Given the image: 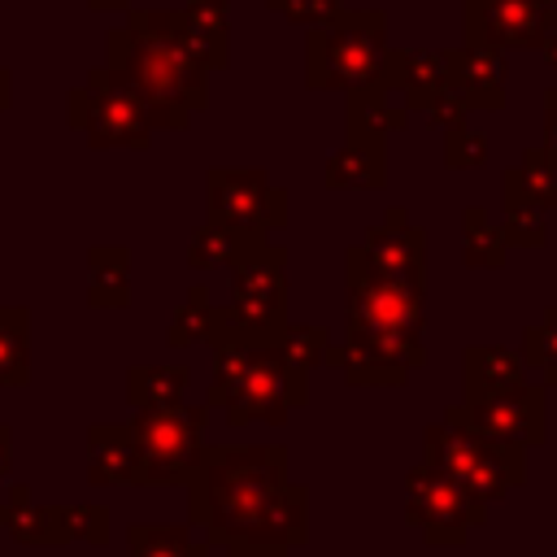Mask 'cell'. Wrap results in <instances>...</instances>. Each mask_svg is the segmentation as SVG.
<instances>
[{
  "label": "cell",
  "instance_id": "1",
  "mask_svg": "<svg viewBox=\"0 0 557 557\" xmlns=\"http://www.w3.org/2000/svg\"><path fill=\"white\" fill-rule=\"evenodd\" d=\"M187 518L226 557H287L309 535V492L283 444H205L187 474Z\"/></svg>",
  "mask_w": 557,
  "mask_h": 557
},
{
  "label": "cell",
  "instance_id": "2",
  "mask_svg": "<svg viewBox=\"0 0 557 557\" xmlns=\"http://www.w3.org/2000/svg\"><path fill=\"white\" fill-rule=\"evenodd\" d=\"M100 74L139 100L152 131H187L191 113L209 104V70L183 48L131 30L126 22L109 30V65H100Z\"/></svg>",
  "mask_w": 557,
  "mask_h": 557
},
{
  "label": "cell",
  "instance_id": "3",
  "mask_svg": "<svg viewBox=\"0 0 557 557\" xmlns=\"http://www.w3.org/2000/svg\"><path fill=\"white\" fill-rule=\"evenodd\" d=\"M274 335L244 331V326L231 322V313H222L218 331L209 335L213 383H209L205 405L222 409L231 426H248V422L283 426L287 422L292 387H287V370L274 352Z\"/></svg>",
  "mask_w": 557,
  "mask_h": 557
},
{
  "label": "cell",
  "instance_id": "4",
  "mask_svg": "<svg viewBox=\"0 0 557 557\" xmlns=\"http://www.w3.org/2000/svg\"><path fill=\"white\" fill-rule=\"evenodd\" d=\"M387 13L383 9H348L339 22L305 35V83L318 91H361L387 87Z\"/></svg>",
  "mask_w": 557,
  "mask_h": 557
},
{
  "label": "cell",
  "instance_id": "5",
  "mask_svg": "<svg viewBox=\"0 0 557 557\" xmlns=\"http://www.w3.org/2000/svg\"><path fill=\"white\" fill-rule=\"evenodd\" d=\"M422 444H426V457L422 461H431L435 470H444L453 483H461L483 505L500 500L509 487H518L527 479V448L479 435L453 409H444V418L435 426H426V440Z\"/></svg>",
  "mask_w": 557,
  "mask_h": 557
},
{
  "label": "cell",
  "instance_id": "6",
  "mask_svg": "<svg viewBox=\"0 0 557 557\" xmlns=\"http://www.w3.org/2000/svg\"><path fill=\"white\" fill-rule=\"evenodd\" d=\"M205 418L209 405H161V409H135L131 431L139 448V483L144 487H165V483H187L200 448H205Z\"/></svg>",
  "mask_w": 557,
  "mask_h": 557
},
{
  "label": "cell",
  "instance_id": "7",
  "mask_svg": "<svg viewBox=\"0 0 557 557\" xmlns=\"http://www.w3.org/2000/svg\"><path fill=\"white\" fill-rule=\"evenodd\" d=\"M344 322L348 331H383V335H422V283H400L361 257V248L344 252Z\"/></svg>",
  "mask_w": 557,
  "mask_h": 557
},
{
  "label": "cell",
  "instance_id": "8",
  "mask_svg": "<svg viewBox=\"0 0 557 557\" xmlns=\"http://www.w3.org/2000/svg\"><path fill=\"white\" fill-rule=\"evenodd\" d=\"M65 122L74 131L87 135L91 148H148L152 144V126L139 109V100L113 83H104L100 65L87 74L83 87H74L65 96Z\"/></svg>",
  "mask_w": 557,
  "mask_h": 557
},
{
  "label": "cell",
  "instance_id": "9",
  "mask_svg": "<svg viewBox=\"0 0 557 557\" xmlns=\"http://www.w3.org/2000/svg\"><path fill=\"white\" fill-rule=\"evenodd\" d=\"M205 209L209 222L231 226L239 235H261L287 226V191L265 178V170H209L205 174Z\"/></svg>",
  "mask_w": 557,
  "mask_h": 557
},
{
  "label": "cell",
  "instance_id": "10",
  "mask_svg": "<svg viewBox=\"0 0 557 557\" xmlns=\"http://www.w3.org/2000/svg\"><path fill=\"white\" fill-rule=\"evenodd\" d=\"M405 518L426 535V544H461L466 531L487 518V505L474 500L444 470L422 461L405 474Z\"/></svg>",
  "mask_w": 557,
  "mask_h": 557
},
{
  "label": "cell",
  "instance_id": "11",
  "mask_svg": "<svg viewBox=\"0 0 557 557\" xmlns=\"http://www.w3.org/2000/svg\"><path fill=\"white\" fill-rule=\"evenodd\" d=\"M226 313L244 331L274 335L287 326V248L265 244L239 265H231V300Z\"/></svg>",
  "mask_w": 557,
  "mask_h": 557
},
{
  "label": "cell",
  "instance_id": "12",
  "mask_svg": "<svg viewBox=\"0 0 557 557\" xmlns=\"http://www.w3.org/2000/svg\"><path fill=\"white\" fill-rule=\"evenodd\" d=\"M126 26L183 48L205 70L226 65V0H187L183 9H126Z\"/></svg>",
  "mask_w": 557,
  "mask_h": 557
},
{
  "label": "cell",
  "instance_id": "13",
  "mask_svg": "<svg viewBox=\"0 0 557 557\" xmlns=\"http://www.w3.org/2000/svg\"><path fill=\"white\" fill-rule=\"evenodd\" d=\"M426 361L422 335H383V331H348L344 344L326 348V366H335L352 387H400L409 370Z\"/></svg>",
  "mask_w": 557,
  "mask_h": 557
},
{
  "label": "cell",
  "instance_id": "14",
  "mask_svg": "<svg viewBox=\"0 0 557 557\" xmlns=\"http://www.w3.org/2000/svg\"><path fill=\"white\" fill-rule=\"evenodd\" d=\"M466 426H474L487 440H505L518 448H535L548 440V405H544V383H522L513 392L487 396V400H461L448 405Z\"/></svg>",
  "mask_w": 557,
  "mask_h": 557
},
{
  "label": "cell",
  "instance_id": "15",
  "mask_svg": "<svg viewBox=\"0 0 557 557\" xmlns=\"http://www.w3.org/2000/svg\"><path fill=\"white\" fill-rule=\"evenodd\" d=\"M466 44L513 52V48H540V39L557 26V13L544 0H466Z\"/></svg>",
  "mask_w": 557,
  "mask_h": 557
},
{
  "label": "cell",
  "instance_id": "16",
  "mask_svg": "<svg viewBox=\"0 0 557 557\" xmlns=\"http://www.w3.org/2000/svg\"><path fill=\"white\" fill-rule=\"evenodd\" d=\"M361 257L370 261V270L387 274V278H400V283H422V270H426V235L422 226L409 222V213L396 205L387 209V218L379 226L366 231V244H357Z\"/></svg>",
  "mask_w": 557,
  "mask_h": 557
},
{
  "label": "cell",
  "instance_id": "17",
  "mask_svg": "<svg viewBox=\"0 0 557 557\" xmlns=\"http://www.w3.org/2000/svg\"><path fill=\"white\" fill-rule=\"evenodd\" d=\"M383 83L387 91L400 96L405 109H431L448 87V52H431V48H387V65H383Z\"/></svg>",
  "mask_w": 557,
  "mask_h": 557
},
{
  "label": "cell",
  "instance_id": "18",
  "mask_svg": "<svg viewBox=\"0 0 557 557\" xmlns=\"http://www.w3.org/2000/svg\"><path fill=\"white\" fill-rule=\"evenodd\" d=\"M448 74H453V87L461 91V100L470 109H500L505 104V57L496 48H479V44L448 48Z\"/></svg>",
  "mask_w": 557,
  "mask_h": 557
},
{
  "label": "cell",
  "instance_id": "19",
  "mask_svg": "<svg viewBox=\"0 0 557 557\" xmlns=\"http://www.w3.org/2000/svg\"><path fill=\"white\" fill-rule=\"evenodd\" d=\"M87 479L96 487L139 483V448L131 422H96L87 431Z\"/></svg>",
  "mask_w": 557,
  "mask_h": 557
},
{
  "label": "cell",
  "instance_id": "20",
  "mask_svg": "<svg viewBox=\"0 0 557 557\" xmlns=\"http://www.w3.org/2000/svg\"><path fill=\"white\" fill-rule=\"evenodd\" d=\"M326 187L331 191H379L387 187V139L348 135L326 157Z\"/></svg>",
  "mask_w": 557,
  "mask_h": 557
},
{
  "label": "cell",
  "instance_id": "21",
  "mask_svg": "<svg viewBox=\"0 0 557 557\" xmlns=\"http://www.w3.org/2000/svg\"><path fill=\"white\" fill-rule=\"evenodd\" d=\"M466 400H487L500 392H513L527 383V361L522 352H509L500 344H474L466 348Z\"/></svg>",
  "mask_w": 557,
  "mask_h": 557
},
{
  "label": "cell",
  "instance_id": "22",
  "mask_svg": "<svg viewBox=\"0 0 557 557\" xmlns=\"http://www.w3.org/2000/svg\"><path fill=\"white\" fill-rule=\"evenodd\" d=\"M326 348H331V331L326 326H283L274 335V352L287 370V387H292V409L309 400V370L326 361Z\"/></svg>",
  "mask_w": 557,
  "mask_h": 557
},
{
  "label": "cell",
  "instance_id": "23",
  "mask_svg": "<svg viewBox=\"0 0 557 557\" xmlns=\"http://www.w3.org/2000/svg\"><path fill=\"white\" fill-rule=\"evenodd\" d=\"M0 527L22 544H65V518L57 505H35L26 483L9 487V500L0 505Z\"/></svg>",
  "mask_w": 557,
  "mask_h": 557
},
{
  "label": "cell",
  "instance_id": "24",
  "mask_svg": "<svg viewBox=\"0 0 557 557\" xmlns=\"http://www.w3.org/2000/svg\"><path fill=\"white\" fill-rule=\"evenodd\" d=\"M131 248L96 244L87 248V305L91 309H126L131 305Z\"/></svg>",
  "mask_w": 557,
  "mask_h": 557
},
{
  "label": "cell",
  "instance_id": "25",
  "mask_svg": "<svg viewBox=\"0 0 557 557\" xmlns=\"http://www.w3.org/2000/svg\"><path fill=\"white\" fill-rule=\"evenodd\" d=\"M344 126H348V135L387 139V135H396V131L409 126V109L405 104H392V91L387 87H361V91H348Z\"/></svg>",
  "mask_w": 557,
  "mask_h": 557
},
{
  "label": "cell",
  "instance_id": "26",
  "mask_svg": "<svg viewBox=\"0 0 557 557\" xmlns=\"http://www.w3.org/2000/svg\"><path fill=\"white\" fill-rule=\"evenodd\" d=\"M270 239L261 235H239L231 226H218V222H205L191 231V244H187V265L191 270H218V265H239L244 257H252L257 248H265Z\"/></svg>",
  "mask_w": 557,
  "mask_h": 557
},
{
  "label": "cell",
  "instance_id": "27",
  "mask_svg": "<svg viewBox=\"0 0 557 557\" xmlns=\"http://www.w3.org/2000/svg\"><path fill=\"white\" fill-rule=\"evenodd\" d=\"M187 383H191L187 366H131L126 370V400H131V409L178 405Z\"/></svg>",
  "mask_w": 557,
  "mask_h": 557
},
{
  "label": "cell",
  "instance_id": "28",
  "mask_svg": "<svg viewBox=\"0 0 557 557\" xmlns=\"http://www.w3.org/2000/svg\"><path fill=\"white\" fill-rule=\"evenodd\" d=\"M30 379V309L0 305V387H26Z\"/></svg>",
  "mask_w": 557,
  "mask_h": 557
},
{
  "label": "cell",
  "instance_id": "29",
  "mask_svg": "<svg viewBox=\"0 0 557 557\" xmlns=\"http://www.w3.org/2000/svg\"><path fill=\"white\" fill-rule=\"evenodd\" d=\"M500 191H513L522 200H531L535 209H557V165L544 148H527L522 161L513 170H505Z\"/></svg>",
  "mask_w": 557,
  "mask_h": 557
},
{
  "label": "cell",
  "instance_id": "30",
  "mask_svg": "<svg viewBox=\"0 0 557 557\" xmlns=\"http://www.w3.org/2000/svg\"><path fill=\"white\" fill-rule=\"evenodd\" d=\"M222 313H226V305H213V300H209V287H205V283H196V287L187 292L183 309L174 313L170 331H165L170 348H187V344H209V335L218 331Z\"/></svg>",
  "mask_w": 557,
  "mask_h": 557
},
{
  "label": "cell",
  "instance_id": "31",
  "mask_svg": "<svg viewBox=\"0 0 557 557\" xmlns=\"http://www.w3.org/2000/svg\"><path fill=\"white\" fill-rule=\"evenodd\" d=\"M126 544H131V557H209L205 544L191 540L187 527H157V522H135L126 531Z\"/></svg>",
  "mask_w": 557,
  "mask_h": 557
},
{
  "label": "cell",
  "instance_id": "32",
  "mask_svg": "<svg viewBox=\"0 0 557 557\" xmlns=\"http://www.w3.org/2000/svg\"><path fill=\"white\" fill-rule=\"evenodd\" d=\"M461 231H466V265H474V270H496V265H505V235H500V226H492L487 222V213L483 209H466V218H461Z\"/></svg>",
  "mask_w": 557,
  "mask_h": 557
},
{
  "label": "cell",
  "instance_id": "33",
  "mask_svg": "<svg viewBox=\"0 0 557 557\" xmlns=\"http://www.w3.org/2000/svg\"><path fill=\"white\" fill-rule=\"evenodd\" d=\"M522 361L540 370L544 387H557V305L544 309V318L522 331Z\"/></svg>",
  "mask_w": 557,
  "mask_h": 557
},
{
  "label": "cell",
  "instance_id": "34",
  "mask_svg": "<svg viewBox=\"0 0 557 557\" xmlns=\"http://www.w3.org/2000/svg\"><path fill=\"white\" fill-rule=\"evenodd\" d=\"M500 235H505V244H513V248H544V239H548L544 209H535L531 200L505 191V222H500Z\"/></svg>",
  "mask_w": 557,
  "mask_h": 557
},
{
  "label": "cell",
  "instance_id": "35",
  "mask_svg": "<svg viewBox=\"0 0 557 557\" xmlns=\"http://www.w3.org/2000/svg\"><path fill=\"white\" fill-rule=\"evenodd\" d=\"M265 4L274 13H283L300 30H322V26H331V22H339L348 13L344 0H265Z\"/></svg>",
  "mask_w": 557,
  "mask_h": 557
},
{
  "label": "cell",
  "instance_id": "36",
  "mask_svg": "<svg viewBox=\"0 0 557 557\" xmlns=\"http://www.w3.org/2000/svg\"><path fill=\"white\" fill-rule=\"evenodd\" d=\"M483 161H487V135L470 131L466 122L444 131V165L448 170H479Z\"/></svg>",
  "mask_w": 557,
  "mask_h": 557
},
{
  "label": "cell",
  "instance_id": "37",
  "mask_svg": "<svg viewBox=\"0 0 557 557\" xmlns=\"http://www.w3.org/2000/svg\"><path fill=\"white\" fill-rule=\"evenodd\" d=\"M61 518H65V540H83V544L109 540V509L104 505H70V509H61Z\"/></svg>",
  "mask_w": 557,
  "mask_h": 557
},
{
  "label": "cell",
  "instance_id": "38",
  "mask_svg": "<svg viewBox=\"0 0 557 557\" xmlns=\"http://www.w3.org/2000/svg\"><path fill=\"white\" fill-rule=\"evenodd\" d=\"M466 113H470V104L461 100V91H457V87H448V91L426 109V122H431V126H440V131H448V126H461V122H466Z\"/></svg>",
  "mask_w": 557,
  "mask_h": 557
},
{
  "label": "cell",
  "instance_id": "39",
  "mask_svg": "<svg viewBox=\"0 0 557 557\" xmlns=\"http://www.w3.org/2000/svg\"><path fill=\"white\" fill-rule=\"evenodd\" d=\"M548 157H553V165H557V87H548L544 91V144H540Z\"/></svg>",
  "mask_w": 557,
  "mask_h": 557
},
{
  "label": "cell",
  "instance_id": "40",
  "mask_svg": "<svg viewBox=\"0 0 557 557\" xmlns=\"http://www.w3.org/2000/svg\"><path fill=\"white\" fill-rule=\"evenodd\" d=\"M9 466H13V431L0 422V483L9 479Z\"/></svg>",
  "mask_w": 557,
  "mask_h": 557
},
{
  "label": "cell",
  "instance_id": "41",
  "mask_svg": "<svg viewBox=\"0 0 557 557\" xmlns=\"http://www.w3.org/2000/svg\"><path fill=\"white\" fill-rule=\"evenodd\" d=\"M540 52H544V61H548V65L557 70V26H553V30H548V35L540 39Z\"/></svg>",
  "mask_w": 557,
  "mask_h": 557
},
{
  "label": "cell",
  "instance_id": "42",
  "mask_svg": "<svg viewBox=\"0 0 557 557\" xmlns=\"http://www.w3.org/2000/svg\"><path fill=\"white\" fill-rule=\"evenodd\" d=\"M96 13H126L131 9V0H87Z\"/></svg>",
  "mask_w": 557,
  "mask_h": 557
},
{
  "label": "cell",
  "instance_id": "43",
  "mask_svg": "<svg viewBox=\"0 0 557 557\" xmlns=\"http://www.w3.org/2000/svg\"><path fill=\"white\" fill-rule=\"evenodd\" d=\"M9 100H13V78H9V70L0 65V113L9 109Z\"/></svg>",
  "mask_w": 557,
  "mask_h": 557
},
{
  "label": "cell",
  "instance_id": "44",
  "mask_svg": "<svg viewBox=\"0 0 557 557\" xmlns=\"http://www.w3.org/2000/svg\"><path fill=\"white\" fill-rule=\"evenodd\" d=\"M544 4H548V9H553V13H557V0H544Z\"/></svg>",
  "mask_w": 557,
  "mask_h": 557
}]
</instances>
